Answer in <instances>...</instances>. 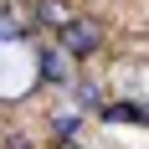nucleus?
I'll return each mask as SVG.
<instances>
[{
	"label": "nucleus",
	"instance_id": "nucleus-1",
	"mask_svg": "<svg viewBox=\"0 0 149 149\" xmlns=\"http://www.w3.org/2000/svg\"><path fill=\"white\" fill-rule=\"evenodd\" d=\"M62 57H93L98 46H103V21H88V15H72V26H62Z\"/></svg>",
	"mask_w": 149,
	"mask_h": 149
},
{
	"label": "nucleus",
	"instance_id": "nucleus-2",
	"mask_svg": "<svg viewBox=\"0 0 149 149\" xmlns=\"http://www.w3.org/2000/svg\"><path fill=\"white\" fill-rule=\"evenodd\" d=\"M72 0H36L31 5V21L36 26H46V31H62V26H72Z\"/></svg>",
	"mask_w": 149,
	"mask_h": 149
},
{
	"label": "nucleus",
	"instance_id": "nucleus-3",
	"mask_svg": "<svg viewBox=\"0 0 149 149\" xmlns=\"http://www.w3.org/2000/svg\"><path fill=\"white\" fill-rule=\"evenodd\" d=\"M41 77H46V82H67V77H72V57H62V52H41Z\"/></svg>",
	"mask_w": 149,
	"mask_h": 149
},
{
	"label": "nucleus",
	"instance_id": "nucleus-4",
	"mask_svg": "<svg viewBox=\"0 0 149 149\" xmlns=\"http://www.w3.org/2000/svg\"><path fill=\"white\" fill-rule=\"evenodd\" d=\"M103 118L108 123H144V103H108Z\"/></svg>",
	"mask_w": 149,
	"mask_h": 149
},
{
	"label": "nucleus",
	"instance_id": "nucleus-5",
	"mask_svg": "<svg viewBox=\"0 0 149 149\" xmlns=\"http://www.w3.org/2000/svg\"><path fill=\"white\" fill-rule=\"evenodd\" d=\"M57 134H77V108L72 113H57Z\"/></svg>",
	"mask_w": 149,
	"mask_h": 149
},
{
	"label": "nucleus",
	"instance_id": "nucleus-6",
	"mask_svg": "<svg viewBox=\"0 0 149 149\" xmlns=\"http://www.w3.org/2000/svg\"><path fill=\"white\" fill-rule=\"evenodd\" d=\"M0 36H21V26H15L10 10H0Z\"/></svg>",
	"mask_w": 149,
	"mask_h": 149
}]
</instances>
